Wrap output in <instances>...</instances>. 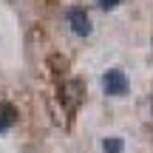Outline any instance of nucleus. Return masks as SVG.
Listing matches in <instances>:
<instances>
[{
	"label": "nucleus",
	"instance_id": "obj_1",
	"mask_svg": "<svg viewBox=\"0 0 153 153\" xmlns=\"http://www.w3.org/2000/svg\"><path fill=\"white\" fill-rule=\"evenodd\" d=\"M102 91L108 94V97H125L128 91H131V82H128V76L122 68H108V71L102 74Z\"/></svg>",
	"mask_w": 153,
	"mask_h": 153
},
{
	"label": "nucleus",
	"instance_id": "obj_2",
	"mask_svg": "<svg viewBox=\"0 0 153 153\" xmlns=\"http://www.w3.org/2000/svg\"><path fill=\"white\" fill-rule=\"evenodd\" d=\"M65 20H68V26H71V31L76 37H88L91 34V17H88V11L82 6H71L65 11Z\"/></svg>",
	"mask_w": 153,
	"mask_h": 153
},
{
	"label": "nucleus",
	"instance_id": "obj_3",
	"mask_svg": "<svg viewBox=\"0 0 153 153\" xmlns=\"http://www.w3.org/2000/svg\"><path fill=\"white\" fill-rule=\"evenodd\" d=\"M17 122V108L11 102H6V99H0V133L11 131Z\"/></svg>",
	"mask_w": 153,
	"mask_h": 153
},
{
	"label": "nucleus",
	"instance_id": "obj_4",
	"mask_svg": "<svg viewBox=\"0 0 153 153\" xmlns=\"http://www.w3.org/2000/svg\"><path fill=\"white\" fill-rule=\"evenodd\" d=\"M122 148H125L122 136H108V139L102 142V150H105V153H122Z\"/></svg>",
	"mask_w": 153,
	"mask_h": 153
},
{
	"label": "nucleus",
	"instance_id": "obj_5",
	"mask_svg": "<svg viewBox=\"0 0 153 153\" xmlns=\"http://www.w3.org/2000/svg\"><path fill=\"white\" fill-rule=\"evenodd\" d=\"M122 0H97V6L99 9H105V11H111V9H116V6H119Z\"/></svg>",
	"mask_w": 153,
	"mask_h": 153
}]
</instances>
